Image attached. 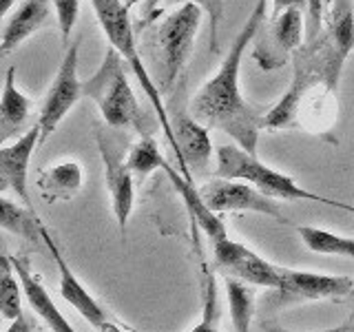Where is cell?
<instances>
[{
    "mask_svg": "<svg viewBox=\"0 0 354 332\" xmlns=\"http://www.w3.org/2000/svg\"><path fill=\"white\" fill-rule=\"evenodd\" d=\"M332 206H335V208H341V210H348V213L354 215V206H350V204H343V202H337V199H332Z\"/></svg>",
    "mask_w": 354,
    "mask_h": 332,
    "instance_id": "d590c367",
    "label": "cell"
},
{
    "mask_svg": "<svg viewBox=\"0 0 354 332\" xmlns=\"http://www.w3.org/2000/svg\"><path fill=\"white\" fill-rule=\"evenodd\" d=\"M29 113L31 100L25 93H20V89L16 86V69L9 66L5 73L3 100H0V142H9L14 136H18Z\"/></svg>",
    "mask_w": 354,
    "mask_h": 332,
    "instance_id": "d6986e66",
    "label": "cell"
},
{
    "mask_svg": "<svg viewBox=\"0 0 354 332\" xmlns=\"http://www.w3.org/2000/svg\"><path fill=\"white\" fill-rule=\"evenodd\" d=\"M16 3H18V0H0V14H3V18L9 16L11 7H14Z\"/></svg>",
    "mask_w": 354,
    "mask_h": 332,
    "instance_id": "836d02e7",
    "label": "cell"
},
{
    "mask_svg": "<svg viewBox=\"0 0 354 332\" xmlns=\"http://www.w3.org/2000/svg\"><path fill=\"white\" fill-rule=\"evenodd\" d=\"M259 328L261 332H354V321H348V324H343L339 328H328V330H290V328H283L281 324H277L272 319H261Z\"/></svg>",
    "mask_w": 354,
    "mask_h": 332,
    "instance_id": "f546056e",
    "label": "cell"
},
{
    "mask_svg": "<svg viewBox=\"0 0 354 332\" xmlns=\"http://www.w3.org/2000/svg\"><path fill=\"white\" fill-rule=\"evenodd\" d=\"M166 5H175V3H195L202 7L208 18H210V42L208 47L213 53H219V25H221V16H224V0H164Z\"/></svg>",
    "mask_w": 354,
    "mask_h": 332,
    "instance_id": "4316f807",
    "label": "cell"
},
{
    "mask_svg": "<svg viewBox=\"0 0 354 332\" xmlns=\"http://www.w3.org/2000/svg\"><path fill=\"white\" fill-rule=\"evenodd\" d=\"M138 3H140V0H127V5H129V7H133V5H138Z\"/></svg>",
    "mask_w": 354,
    "mask_h": 332,
    "instance_id": "8d00e7d4",
    "label": "cell"
},
{
    "mask_svg": "<svg viewBox=\"0 0 354 332\" xmlns=\"http://www.w3.org/2000/svg\"><path fill=\"white\" fill-rule=\"evenodd\" d=\"M324 0H308V18H306V40H313L324 29Z\"/></svg>",
    "mask_w": 354,
    "mask_h": 332,
    "instance_id": "f1b7e54d",
    "label": "cell"
},
{
    "mask_svg": "<svg viewBox=\"0 0 354 332\" xmlns=\"http://www.w3.org/2000/svg\"><path fill=\"white\" fill-rule=\"evenodd\" d=\"M164 171H166V175H169L171 184L175 186L177 195L182 197V202L188 210V217H191L193 228H202L210 237V241H219V239L228 237L226 228H224V221L217 217V213H213V210L208 208L202 193L193 186L191 177L177 173V169H173L169 162L164 164Z\"/></svg>",
    "mask_w": 354,
    "mask_h": 332,
    "instance_id": "ac0fdd59",
    "label": "cell"
},
{
    "mask_svg": "<svg viewBox=\"0 0 354 332\" xmlns=\"http://www.w3.org/2000/svg\"><path fill=\"white\" fill-rule=\"evenodd\" d=\"M5 332H33V321H31L29 315L22 313L18 319L11 321V326H9Z\"/></svg>",
    "mask_w": 354,
    "mask_h": 332,
    "instance_id": "1f68e13d",
    "label": "cell"
},
{
    "mask_svg": "<svg viewBox=\"0 0 354 332\" xmlns=\"http://www.w3.org/2000/svg\"><path fill=\"white\" fill-rule=\"evenodd\" d=\"M213 255L221 268H226L232 277H237L241 282L252 286H266L272 288V290L281 286V273L277 266L266 261L243 243L232 241L230 237L213 241Z\"/></svg>",
    "mask_w": 354,
    "mask_h": 332,
    "instance_id": "8fae6325",
    "label": "cell"
},
{
    "mask_svg": "<svg viewBox=\"0 0 354 332\" xmlns=\"http://www.w3.org/2000/svg\"><path fill=\"white\" fill-rule=\"evenodd\" d=\"M281 286L277 288L288 299H346L354 288L352 277L319 275L292 268H279Z\"/></svg>",
    "mask_w": 354,
    "mask_h": 332,
    "instance_id": "5bb4252c",
    "label": "cell"
},
{
    "mask_svg": "<svg viewBox=\"0 0 354 332\" xmlns=\"http://www.w3.org/2000/svg\"><path fill=\"white\" fill-rule=\"evenodd\" d=\"M217 317H219V306H217V284H215V275H210L206 270L202 321H199V324L191 332H219L217 330Z\"/></svg>",
    "mask_w": 354,
    "mask_h": 332,
    "instance_id": "484cf974",
    "label": "cell"
},
{
    "mask_svg": "<svg viewBox=\"0 0 354 332\" xmlns=\"http://www.w3.org/2000/svg\"><path fill=\"white\" fill-rule=\"evenodd\" d=\"M226 293L230 306V321L237 332H248L254 315V290L237 277H226Z\"/></svg>",
    "mask_w": 354,
    "mask_h": 332,
    "instance_id": "603a6c76",
    "label": "cell"
},
{
    "mask_svg": "<svg viewBox=\"0 0 354 332\" xmlns=\"http://www.w3.org/2000/svg\"><path fill=\"white\" fill-rule=\"evenodd\" d=\"M42 241L47 243V248L51 250V257H53L55 266H58V270H60V295L64 297V302H69L95 330L102 324H106L109 315L102 310V306H100L95 299L88 295V290L80 284V279L73 275V270L69 268V264L64 261L58 246H55V241L49 235V230L44 226H42Z\"/></svg>",
    "mask_w": 354,
    "mask_h": 332,
    "instance_id": "9a60e30c",
    "label": "cell"
},
{
    "mask_svg": "<svg viewBox=\"0 0 354 332\" xmlns=\"http://www.w3.org/2000/svg\"><path fill=\"white\" fill-rule=\"evenodd\" d=\"M215 177L224 180H239L257 186L261 193L274 199H310V202L332 206V199L324 195H315L299 186L290 175L270 169L257 160V155L241 149L239 144H224L217 149V169Z\"/></svg>",
    "mask_w": 354,
    "mask_h": 332,
    "instance_id": "8992f818",
    "label": "cell"
},
{
    "mask_svg": "<svg viewBox=\"0 0 354 332\" xmlns=\"http://www.w3.org/2000/svg\"><path fill=\"white\" fill-rule=\"evenodd\" d=\"M80 42H82V38H75L71 42V47H66L64 58L60 62V69L53 77L47 98H44V104L38 116V124L42 129L40 144H44L51 138V133L58 129L64 116L69 113L73 104L84 95L82 82H80V77H77V53H80Z\"/></svg>",
    "mask_w": 354,
    "mask_h": 332,
    "instance_id": "ba28073f",
    "label": "cell"
},
{
    "mask_svg": "<svg viewBox=\"0 0 354 332\" xmlns=\"http://www.w3.org/2000/svg\"><path fill=\"white\" fill-rule=\"evenodd\" d=\"M274 9H272V18L281 16L286 9H306L308 11V0H272Z\"/></svg>",
    "mask_w": 354,
    "mask_h": 332,
    "instance_id": "4dcf8cb0",
    "label": "cell"
},
{
    "mask_svg": "<svg viewBox=\"0 0 354 332\" xmlns=\"http://www.w3.org/2000/svg\"><path fill=\"white\" fill-rule=\"evenodd\" d=\"M100 155L104 162V180L111 195V204H113V215L118 219V228L122 232V241L127 239V226L133 213V204H136V186H133V173L127 164H122L118 155L111 151L106 144V138L102 131L95 129Z\"/></svg>",
    "mask_w": 354,
    "mask_h": 332,
    "instance_id": "4fadbf2b",
    "label": "cell"
},
{
    "mask_svg": "<svg viewBox=\"0 0 354 332\" xmlns=\"http://www.w3.org/2000/svg\"><path fill=\"white\" fill-rule=\"evenodd\" d=\"M164 164H166V160L162 158L158 144H155V140L151 136L140 138V142L133 144V149L129 151L127 166L131 169L133 175L140 177V180H147L153 171L164 169Z\"/></svg>",
    "mask_w": 354,
    "mask_h": 332,
    "instance_id": "cb8c5ba5",
    "label": "cell"
},
{
    "mask_svg": "<svg viewBox=\"0 0 354 332\" xmlns=\"http://www.w3.org/2000/svg\"><path fill=\"white\" fill-rule=\"evenodd\" d=\"M40 136H42V129L36 122V124H31L14 144H3V149H0V193H5L7 188H11V191L25 202L27 208H33L29 199V188H27L29 162H31L33 151H36V147L40 144Z\"/></svg>",
    "mask_w": 354,
    "mask_h": 332,
    "instance_id": "7c38bea8",
    "label": "cell"
},
{
    "mask_svg": "<svg viewBox=\"0 0 354 332\" xmlns=\"http://www.w3.org/2000/svg\"><path fill=\"white\" fill-rule=\"evenodd\" d=\"M9 257H11V264H14L16 275L22 284V290H25V297H27V302H29L33 313H36L44 324L49 326L51 332H75V328L64 319V315L58 310V306L53 304L51 295L44 290L40 279L31 273L27 257H22V255H18V257L9 255Z\"/></svg>",
    "mask_w": 354,
    "mask_h": 332,
    "instance_id": "e0dca14e",
    "label": "cell"
},
{
    "mask_svg": "<svg viewBox=\"0 0 354 332\" xmlns=\"http://www.w3.org/2000/svg\"><path fill=\"white\" fill-rule=\"evenodd\" d=\"M53 0H22L14 9V14L7 16L3 29V42H0V55H9L18 49L31 33L49 22L53 14Z\"/></svg>",
    "mask_w": 354,
    "mask_h": 332,
    "instance_id": "2e32d148",
    "label": "cell"
},
{
    "mask_svg": "<svg viewBox=\"0 0 354 332\" xmlns=\"http://www.w3.org/2000/svg\"><path fill=\"white\" fill-rule=\"evenodd\" d=\"M346 299H350V302H354V288H352V290H350V295H348Z\"/></svg>",
    "mask_w": 354,
    "mask_h": 332,
    "instance_id": "74e56055",
    "label": "cell"
},
{
    "mask_svg": "<svg viewBox=\"0 0 354 332\" xmlns=\"http://www.w3.org/2000/svg\"><path fill=\"white\" fill-rule=\"evenodd\" d=\"M0 226L31 243H38L42 239V224L33 208H22L9 197L0 199Z\"/></svg>",
    "mask_w": 354,
    "mask_h": 332,
    "instance_id": "44dd1931",
    "label": "cell"
},
{
    "mask_svg": "<svg viewBox=\"0 0 354 332\" xmlns=\"http://www.w3.org/2000/svg\"><path fill=\"white\" fill-rule=\"evenodd\" d=\"M160 3H162V0H149V7H147V18H144V22H142V27H147V25H149V22L153 20V16H155V11H158Z\"/></svg>",
    "mask_w": 354,
    "mask_h": 332,
    "instance_id": "d6a6232c",
    "label": "cell"
},
{
    "mask_svg": "<svg viewBox=\"0 0 354 332\" xmlns=\"http://www.w3.org/2000/svg\"><path fill=\"white\" fill-rule=\"evenodd\" d=\"M82 188V166L69 160L58 166H51L38 180V191L44 202H66L75 197Z\"/></svg>",
    "mask_w": 354,
    "mask_h": 332,
    "instance_id": "ffe728a7",
    "label": "cell"
},
{
    "mask_svg": "<svg viewBox=\"0 0 354 332\" xmlns=\"http://www.w3.org/2000/svg\"><path fill=\"white\" fill-rule=\"evenodd\" d=\"M301 36H306V20L301 9H286L281 16L270 18L268 27H261L254 44V62L263 71H277L290 60V55L301 47Z\"/></svg>",
    "mask_w": 354,
    "mask_h": 332,
    "instance_id": "30bf717a",
    "label": "cell"
},
{
    "mask_svg": "<svg viewBox=\"0 0 354 332\" xmlns=\"http://www.w3.org/2000/svg\"><path fill=\"white\" fill-rule=\"evenodd\" d=\"M266 22V0H257L252 14L243 22L237 38L217 73L199 89L191 100V113L208 129H219L235 140L241 149L257 155L259 131L263 129V113L259 107L250 104L239 86V66L248 49V42L257 38Z\"/></svg>",
    "mask_w": 354,
    "mask_h": 332,
    "instance_id": "6da1fadb",
    "label": "cell"
},
{
    "mask_svg": "<svg viewBox=\"0 0 354 332\" xmlns=\"http://www.w3.org/2000/svg\"><path fill=\"white\" fill-rule=\"evenodd\" d=\"M97 332H124V330H122V328H120L118 324H113V321L109 319L106 324H102V326L97 328Z\"/></svg>",
    "mask_w": 354,
    "mask_h": 332,
    "instance_id": "e575fe53",
    "label": "cell"
},
{
    "mask_svg": "<svg viewBox=\"0 0 354 332\" xmlns=\"http://www.w3.org/2000/svg\"><path fill=\"white\" fill-rule=\"evenodd\" d=\"M91 5H93L97 22H100V27H102L109 44L124 55V60L129 62V69L136 73L138 82L142 84L151 107L155 109V113H158L160 127L164 131L166 140H169V144L173 147L175 138H173L171 122H169V113H166V107L162 100L164 95L160 93L158 84L151 80L147 66L142 62V53L138 51V44H136V31H133V22L129 16L131 7L127 3H122V0H91Z\"/></svg>",
    "mask_w": 354,
    "mask_h": 332,
    "instance_id": "5b68a950",
    "label": "cell"
},
{
    "mask_svg": "<svg viewBox=\"0 0 354 332\" xmlns=\"http://www.w3.org/2000/svg\"><path fill=\"white\" fill-rule=\"evenodd\" d=\"M55 7V18H58V27L62 33V44L69 47L71 31L77 22V14H80V0H53Z\"/></svg>",
    "mask_w": 354,
    "mask_h": 332,
    "instance_id": "83f0119b",
    "label": "cell"
},
{
    "mask_svg": "<svg viewBox=\"0 0 354 332\" xmlns=\"http://www.w3.org/2000/svg\"><path fill=\"white\" fill-rule=\"evenodd\" d=\"M299 237L306 243V248L313 252L354 259V237H343L332 230L315 226H301L299 228Z\"/></svg>",
    "mask_w": 354,
    "mask_h": 332,
    "instance_id": "7402d4cb",
    "label": "cell"
},
{
    "mask_svg": "<svg viewBox=\"0 0 354 332\" xmlns=\"http://www.w3.org/2000/svg\"><path fill=\"white\" fill-rule=\"evenodd\" d=\"M204 202L213 213H237V210H248V213H259L266 217H272L281 224H288V217L281 213V206L277 204L274 197H268L261 193L257 186L239 180H224V177H215V180L206 182L202 188Z\"/></svg>",
    "mask_w": 354,
    "mask_h": 332,
    "instance_id": "9c48e42d",
    "label": "cell"
},
{
    "mask_svg": "<svg viewBox=\"0 0 354 332\" xmlns=\"http://www.w3.org/2000/svg\"><path fill=\"white\" fill-rule=\"evenodd\" d=\"M328 27L319 36L306 40L295 51V73L290 89L263 116V129H295L301 113V100L315 86H326L328 93L339 89L341 69L354 49V5L352 0H332Z\"/></svg>",
    "mask_w": 354,
    "mask_h": 332,
    "instance_id": "7a4b0ae2",
    "label": "cell"
},
{
    "mask_svg": "<svg viewBox=\"0 0 354 332\" xmlns=\"http://www.w3.org/2000/svg\"><path fill=\"white\" fill-rule=\"evenodd\" d=\"M129 62L118 49L109 47L97 71L82 82V91L97 104L109 127L133 129L140 136H153L155 120L140 107L127 75Z\"/></svg>",
    "mask_w": 354,
    "mask_h": 332,
    "instance_id": "3957f363",
    "label": "cell"
},
{
    "mask_svg": "<svg viewBox=\"0 0 354 332\" xmlns=\"http://www.w3.org/2000/svg\"><path fill=\"white\" fill-rule=\"evenodd\" d=\"M202 11L204 9L195 3H184L166 16L153 33V69L162 95L173 91L175 82L184 73L186 62L191 60L195 36L202 25Z\"/></svg>",
    "mask_w": 354,
    "mask_h": 332,
    "instance_id": "277c9868",
    "label": "cell"
},
{
    "mask_svg": "<svg viewBox=\"0 0 354 332\" xmlns=\"http://www.w3.org/2000/svg\"><path fill=\"white\" fill-rule=\"evenodd\" d=\"M14 264L11 257L5 255L3 257V277H0V313L5 319L14 321L22 315V284L18 275L14 277Z\"/></svg>",
    "mask_w": 354,
    "mask_h": 332,
    "instance_id": "d4e9b609",
    "label": "cell"
},
{
    "mask_svg": "<svg viewBox=\"0 0 354 332\" xmlns=\"http://www.w3.org/2000/svg\"><path fill=\"white\" fill-rule=\"evenodd\" d=\"M177 93L171 91V100L166 104V113L173 129V151L177 155V169L182 175L191 177V169L204 171L213 155V142L208 136V127L195 120L191 113V102H186V80L184 75L177 82Z\"/></svg>",
    "mask_w": 354,
    "mask_h": 332,
    "instance_id": "52a82bcc",
    "label": "cell"
}]
</instances>
